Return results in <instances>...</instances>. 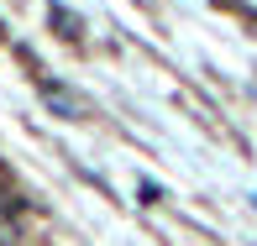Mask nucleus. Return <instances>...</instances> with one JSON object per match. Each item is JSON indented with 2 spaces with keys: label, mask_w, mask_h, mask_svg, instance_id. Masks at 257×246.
Segmentation results:
<instances>
[{
  "label": "nucleus",
  "mask_w": 257,
  "mask_h": 246,
  "mask_svg": "<svg viewBox=\"0 0 257 246\" xmlns=\"http://www.w3.org/2000/svg\"><path fill=\"white\" fill-rule=\"evenodd\" d=\"M42 100H48L58 115H68V121H84L89 115V100L74 95V89H63V84H42Z\"/></svg>",
  "instance_id": "f257e3e1"
},
{
  "label": "nucleus",
  "mask_w": 257,
  "mask_h": 246,
  "mask_svg": "<svg viewBox=\"0 0 257 246\" xmlns=\"http://www.w3.org/2000/svg\"><path fill=\"white\" fill-rule=\"evenodd\" d=\"M48 27H58V37H84V16L68 6H48Z\"/></svg>",
  "instance_id": "f03ea898"
}]
</instances>
